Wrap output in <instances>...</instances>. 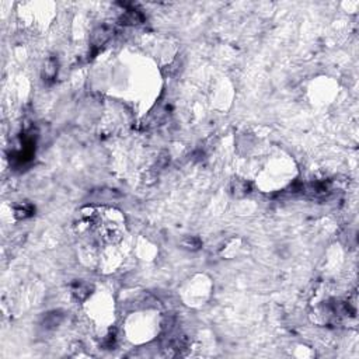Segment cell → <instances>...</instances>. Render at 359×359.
<instances>
[{
  "label": "cell",
  "mask_w": 359,
  "mask_h": 359,
  "mask_svg": "<svg viewBox=\"0 0 359 359\" xmlns=\"http://www.w3.org/2000/svg\"><path fill=\"white\" fill-rule=\"evenodd\" d=\"M80 224L102 243H116L123 236V219L119 212L107 208H88L81 212Z\"/></svg>",
  "instance_id": "cell-1"
}]
</instances>
